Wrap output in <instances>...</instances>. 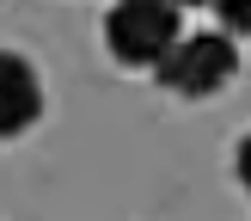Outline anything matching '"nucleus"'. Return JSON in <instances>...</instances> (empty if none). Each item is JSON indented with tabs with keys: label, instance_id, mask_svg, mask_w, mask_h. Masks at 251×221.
<instances>
[{
	"label": "nucleus",
	"instance_id": "4",
	"mask_svg": "<svg viewBox=\"0 0 251 221\" xmlns=\"http://www.w3.org/2000/svg\"><path fill=\"white\" fill-rule=\"evenodd\" d=\"M208 6H215V19H221V37L239 43V37L251 31V0H208Z\"/></svg>",
	"mask_w": 251,
	"mask_h": 221
},
{
	"label": "nucleus",
	"instance_id": "1",
	"mask_svg": "<svg viewBox=\"0 0 251 221\" xmlns=\"http://www.w3.org/2000/svg\"><path fill=\"white\" fill-rule=\"evenodd\" d=\"M178 37H184V12L172 0H117L104 12V49L123 68H159V55Z\"/></svg>",
	"mask_w": 251,
	"mask_h": 221
},
{
	"label": "nucleus",
	"instance_id": "5",
	"mask_svg": "<svg viewBox=\"0 0 251 221\" xmlns=\"http://www.w3.org/2000/svg\"><path fill=\"white\" fill-rule=\"evenodd\" d=\"M172 6H178V12H190V6H208V0H172Z\"/></svg>",
	"mask_w": 251,
	"mask_h": 221
},
{
	"label": "nucleus",
	"instance_id": "2",
	"mask_svg": "<svg viewBox=\"0 0 251 221\" xmlns=\"http://www.w3.org/2000/svg\"><path fill=\"white\" fill-rule=\"evenodd\" d=\"M233 74H239V43L221 37V31H190L159 55L153 80L166 92H178V98H215Z\"/></svg>",
	"mask_w": 251,
	"mask_h": 221
},
{
	"label": "nucleus",
	"instance_id": "3",
	"mask_svg": "<svg viewBox=\"0 0 251 221\" xmlns=\"http://www.w3.org/2000/svg\"><path fill=\"white\" fill-rule=\"evenodd\" d=\"M37 117H43V80H37L31 55L0 49V141L25 135Z\"/></svg>",
	"mask_w": 251,
	"mask_h": 221
}]
</instances>
